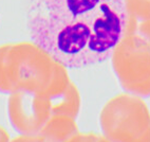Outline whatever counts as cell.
Segmentation results:
<instances>
[{
    "mask_svg": "<svg viewBox=\"0 0 150 142\" xmlns=\"http://www.w3.org/2000/svg\"><path fill=\"white\" fill-rule=\"evenodd\" d=\"M31 39L67 68L103 63L115 49L126 24L124 0H30Z\"/></svg>",
    "mask_w": 150,
    "mask_h": 142,
    "instance_id": "6da1fadb",
    "label": "cell"
}]
</instances>
